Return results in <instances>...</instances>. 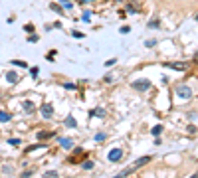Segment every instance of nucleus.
I'll use <instances>...</instances> for the list:
<instances>
[{
    "label": "nucleus",
    "mask_w": 198,
    "mask_h": 178,
    "mask_svg": "<svg viewBox=\"0 0 198 178\" xmlns=\"http://www.w3.org/2000/svg\"><path fill=\"white\" fill-rule=\"evenodd\" d=\"M24 30H26V32H34V24H26Z\"/></svg>",
    "instance_id": "393cba45"
},
{
    "label": "nucleus",
    "mask_w": 198,
    "mask_h": 178,
    "mask_svg": "<svg viewBox=\"0 0 198 178\" xmlns=\"http://www.w3.org/2000/svg\"><path fill=\"white\" fill-rule=\"evenodd\" d=\"M151 133H153V135H155V137H159V135H161V133H163V127H161V125H157V127H153V129H151Z\"/></svg>",
    "instance_id": "2eb2a0df"
},
{
    "label": "nucleus",
    "mask_w": 198,
    "mask_h": 178,
    "mask_svg": "<svg viewBox=\"0 0 198 178\" xmlns=\"http://www.w3.org/2000/svg\"><path fill=\"white\" fill-rule=\"evenodd\" d=\"M149 160H151V156H141V158H137V162H135L131 168H133V170H137V168H141L143 164H147Z\"/></svg>",
    "instance_id": "0eeeda50"
},
{
    "label": "nucleus",
    "mask_w": 198,
    "mask_h": 178,
    "mask_svg": "<svg viewBox=\"0 0 198 178\" xmlns=\"http://www.w3.org/2000/svg\"><path fill=\"white\" fill-rule=\"evenodd\" d=\"M12 119L10 113H6V111H0V123H8Z\"/></svg>",
    "instance_id": "f8f14e48"
},
{
    "label": "nucleus",
    "mask_w": 198,
    "mask_h": 178,
    "mask_svg": "<svg viewBox=\"0 0 198 178\" xmlns=\"http://www.w3.org/2000/svg\"><path fill=\"white\" fill-rule=\"evenodd\" d=\"M71 36H73V38H83L85 34H81V32H77V30H73V32H71Z\"/></svg>",
    "instance_id": "aec40b11"
},
{
    "label": "nucleus",
    "mask_w": 198,
    "mask_h": 178,
    "mask_svg": "<svg viewBox=\"0 0 198 178\" xmlns=\"http://www.w3.org/2000/svg\"><path fill=\"white\" fill-rule=\"evenodd\" d=\"M64 87H65V89H69V91H71V89H75V85H73V83H65Z\"/></svg>",
    "instance_id": "c756f323"
},
{
    "label": "nucleus",
    "mask_w": 198,
    "mask_h": 178,
    "mask_svg": "<svg viewBox=\"0 0 198 178\" xmlns=\"http://www.w3.org/2000/svg\"><path fill=\"white\" fill-rule=\"evenodd\" d=\"M22 109H24V111H26V113H34V109H36V105H34L32 101H24V103H22Z\"/></svg>",
    "instance_id": "9d476101"
},
{
    "label": "nucleus",
    "mask_w": 198,
    "mask_h": 178,
    "mask_svg": "<svg viewBox=\"0 0 198 178\" xmlns=\"http://www.w3.org/2000/svg\"><path fill=\"white\" fill-rule=\"evenodd\" d=\"M131 172H133V168L129 166V168H125V170H121V172H119V176H129Z\"/></svg>",
    "instance_id": "f3484780"
},
{
    "label": "nucleus",
    "mask_w": 198,
    "mask_h": 178,
    "mask_svg": "<svg viewBox=\"0 0 198 178\" xmlns=\"http://www.w3.org/2000/svg\"><path fill=\"white\" fill-rule=\"evenodd\" d=\"M188 133L194 135V133H196V127H194V125H190V127H188Z\"/></svg>",
    "instance_id": "7c9ffc66"
},
{
    "label": "nucleus",
    "mask_w": 198,
    "mask_h": 178,
    "mask_svg": "<svg viewBox=\"0 0 198 178\" xmlns=\"http://www.w3.org/2000/svg\"><path fill=\"white\" fill-rule=\"evenodd\" d=\"M89 117H105V109H103V107L91 109V111H89Z\"/></svg>",
    "instance_id": "1a4fd4ad"
},
{
    "label": "nucleus",
    "mask_w": 198,
    "mask_h": 178,
    "mask_svg": "<svg viewBox=\"0 0 198 178\" xmlns=\"http://www.w3.org/2000/svg\"><path fill=\"white\" fill-rule=\"evenodd\" d=\"M6 79H8V83H16L20 77L16 75V71H8V73H6Z\"/></svg>",
    "instance_id": "9b49d317"
},
{
    "label": "nucleus",
    "mask_w": 198,
    "mask_h": 178,
    "mask_svg": "<svg viewBox=\"0 0 198 178\" xmlns=\"http://www.w3.org/2000/svg\"><path fill=\"white\" fill-rule=\"evenodd\" d=\"M54 137V133H48V131H40V133H38V139H52Z\"/></svg>",
    "instance_id": "ddd939ff"
},
{
    "label": "nucleus",
    "mask_w": 198,
    "mask_h": 178,
    "mask_svg": "<svg viewBox=\"0 0 198 178\" xmlns=\"http://www.w3.org/2000/svg\"><path fill=\"white\" fill-rule=\"evenodd\" d=\"M103 139H105V133H97V135H95V141H103Z\"/></svg>",
    "instance_id": "4be33fe9"
},
{
    "label": "nucleus",
    "mask_w": 198,
    "mask_h": 178,
    "mask_svg": "<svg viewBox=\"0 0 198 178\" xmlns=\"http://www.w3.org/2000/svg\"><path fill=\"white\" fill-rule=\"evenodd\" d=\"M64 125H65V127H69V129H75V127H77V121L73 119V115H67V117H65V121H64Z\"/></svg>",
    "instance_id": "6e6552de"
},
{
    "label": "nucleus",
    "mask_w": 198,
    "mask_h": 178,
    "mask_svg": "<svg viewBox=\"0 0 198 178\" xmlns=\"http://www.w3.org/2000/svg\"><path fill=\"white\" fill-rule=\"evenodd\" d=\"M40 146H48V145H32V146L26 148V152H32V150H36V148H40Z\"/></svg>",
    "instance_id": "a211bd4d"
},
{
    "label": "nucleus",
    "mask_w": 198,
    "mask_h": 178,
    "mask_svg": "<svg viewBox=\"0 0 198 178\" xmlns=\"http://www.w3.org/2000/svg\"><path fill=\"white\" fill-rule=\"evenodd\" d=\"M40 111H42V117H44V119H52L54 117V107L50 103H44Z\"/></svg>",
    "instance_id": "20e7f679"
},
{
    "label": "nucleus",
    "mask_w": 198,
    "mask_h": 178,
    "mask_svg": "<svg viewBox=\"0 0 198 178\" xmlns=\"http://www.w3.org/2000/svg\"><path fill=\"white\" fill-rule=\"evenodd\" d=\"M81 168L83 170H91V168H93V160H85V162L81 164Z\"/></svg>",
    "instance_id": "4468645a"
},
{
    "label": "nucleus",
    "mask_w": 198,
    "mask_h": 178,
    "mask_svg": "<svg viewBox=\"0 0 198 178\" xmlns=\"http://www.w3.org/2000/svg\"><path fill=\"white\" fill-rule=\"evenodd\" d=\"M103 81H105V83H111V81H113V75H105Z\"/></svg>",
    "instance_id": "c85d7f7f"
},
{
    "label": "nucleus",
    "mask_w": 198,
    "mask_h": 178,
    "mask_svg": "<svg viewBox=\"0 0 198 178\" xmlns=\"http://www.w3.org/2000/svg\"><path fill=\"white\" fill-rule=\"evenodd\" d=\"M12 65H18V67H28V63H26V61H22V59H14V61H12Z\"/></svg>",
    "instance_id": "dca6fc26"
},
{
    "label": "nucleus",
    "mask_w": 198,
    "mask_h": 178,
    "mask_svg": "<svg viewBox=\"0 0 198 178\" xmlns=\"http://www.w3.org/2000/svg\"><path fill=\"white\" fill-rule=\"evenodd\" d=\"M176 95L182 97V99H190L192 97V89L188 85H176Z\"/></svg>",
    "instance_id": "f257e3e1"
},
{
    "label": "nucleus",
    "mask_w": 198,
    "mask_h": 178,
    "mask_svg": "<svg viewBox=\"0 0 198 178\" xmlns=\"http://www.w3.org/2000/svg\"><path fill=\"white\" fill-rule=\"evenodd\" d=\"M151 28H159V20H153V22H149Z\"/></svg>",
    "instance_id": "bb28decb"
},
{
    "label": "nucleus",
    "mask_w": 198,
    "mask_h": 178,
    "mask_svg": "<svg viewBox=\"0 0 198 178\" xmlns=\"http://www.w3.org/2000/svg\"><path fill=\"white\" fill-rule=\"evenodd\" d=\"M129 32H131V28H129V26H123V28H121V34H129Z\"/></svg>",
    "instance_id": "cd10ccee"
},
{
    "label": "nucleus",
    "mask_w": 198,
    "mask_h": 178,
    "mask_svg": "<svg viewBox=\"0 0 198 178\" xmlns=\"http://www.w3.org/2000/svg\"><path fill=\"white\" fill-rule=\"evenodd\" d=\"M115 61H117L115 57H113V59H107V61H105V67H111V65H113V63H115Z\"/></svg>",
    "instance_id": "5701e85b"
},
{
    "label": "nucleus",
    "mask_w": 198,
    "mask_h": 178,
    "mask_svg": "<svg viewBox=\"0 0 198 178\" xmlns=\"http://www.w3.org/2000/svg\"><path fill=\"white\" fill-rule=\"evenodd\" d=\"M131 87L137 89V91H147V89L151 87V81H149V79H137V81L131 83Z\"/></svg>",
    "instance_id": "f03ea898"
},
{
    "label": "nucleus",
    "mask_w": 198,
    "mask_h": 178,
    "mask_svg": "<svg viewBox=\"0 0 198 178\" xmlns=\"http://www.w3.org/2000/svg\"><path fill=\"white\" fill-rule=\"evenodd\" d=\"M166 67L170 69H178V71H184L188 67V63H182V61H174V63H166Z\"/></svg>",
    "instance_id": "423d86ee"
},
{
    "label": "nucleus",
    "mask_w": 198,
    "mask_h": 178,
    "mask_svg": "<svg viewBox=\"0 0 198 178\" xmlns=\"http://www.w3.org/2000/svg\"><path fill=\"white\" fill-rule=\"evenodd\" d=\"M50 8H52V10H56V12H60V14H62V12H64V10H62L60 6H58V4H50Z\"/></svg>",
    "instance_id": "412c9836"
},
{
    "label": "nucleus",
    "mask_w": 198,
    "mask_h": 178,
    "mask_svg": "<svg viewBox=\"0 0 198 178\" xmlns=\"http://www.w3.org/2000/svg\"><path fill=\"white\" fill-rule=\"evenodd\" d=\"M8 145H12V146H18V145H20V139H10V141H8Z\"/></svg>",
    "instance_id": "6ab92c4d"
},
{
    "label": "nucleus",
    "mask_w": 198,
    "mask_h": 178,
    "mask_svg": "<svg viewBox=\"0 0 198 178\" xmlns=\"http://www.w3.org/2000/svg\"><path fill=\"white\" fill-rule=\"evenodd\" d=\"M38 40H40L38 36H30V38H28V42H38Z\"/></svg>",
    "instance_id": "2f4dec72"
},
{
    "label": "nucleus",
    "mask_w": 198,
    "mask_h": 178,
    "mask_svg": "<svg viewBox=\"0 0 198 178\" xmlns=\"http://www.w3.org/2000/svg\"><path fill=\"white\" fill-rule=\"evenodd\" d=\"M46 176H50V178H54V176H58V172H56V170H48V172H46Z\"/></svg>",
    "instance_id": "b1692460"
},
{
    "label": "nucleus",
    "mask_w": 198,
    "mask_h": 178,
    "mask_svg": "<svg viewBox=\"0 0 198 178\" xmlns=\"http://www.w3.org/2000/svg\"><path fill=\"white\" fill-rule=\"evenodd\" d=\"M58 143H60V146L64 148V150H69V148L73 146V141H71V139H64L62 137V139H58Z\"/></svg>",
    "instance_id": "39448f33"
},
{
    "label": "nucleus",
    "mask_w": 198,
    "mask_h": 178,
    "mask_svg": "<svg viewBox=\"0 0 198 178\" xmlns=\"http://www.w3.org/2000/svg\"><path fill=\"white\" fill-rule=\"evenodd\" d=\"M153 46H157V40H149L147 42V48H153Z\"/></svg>",
    "instance_id": "a878e982"
},
{
    "label": "nucleus",
    "mask_w": 198,
    "mask_h": 178,
    "mask_svg": "<svg viewBox=\"0 0 198 178\" xmlns=\"http://www.w3.org/2000/svg\"><path fill=\"white\" fill-rule=\"evenodd\" d=\"M123 158V150L121 148H111L107 154V160H111V162H119V160Z\"/></svg>",
    "instance_id": "7ed1b4c3"
}]
</instances>
